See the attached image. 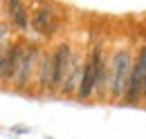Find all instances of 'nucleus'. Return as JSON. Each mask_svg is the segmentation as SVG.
<instances>
[{
	"mask_svg": "<svg viewBox=\"0 0 146 139\" xmlns=\"http://www.w3.org/2000/svg\"><path fill=\"white\" fill-rule=\"evenodd\" d=\"M2 34H5V29H2V27H0V38H2Z\"/></svg>",
	"mask_w": 146,
	"mask_h": 139,
	"instance_id": "9",
	"label": "nucleus"
},
{
	"mask_svg": "<svg viewBox=\"0 0 146 139\" xmlns=\"http://www.w3.org/2000/svg\"><path fill=\"white\" fill-rule=\"evenodd\" d=\"M101 79H104V63H101V50L94 47L92 50L90 61L86 63V70H83V76L79 81V97H90L92 90L97 85H101Z\"/></svg>",
	"mask_w": 146,
	"mask_h": 139,
	"instance_id": "1",
	"label": "nucleus"
},
{
	"mask_svg": "<svg viewBox=\"0 0 146 139\" xmlns=\"http://www.w3.org/2000/svg\"><path fill=\"white\" fill-rule=\"evenodd\" d=\"M43 68H40V83L43 85H47L50 83V70H52V58H43V63H40Z\"/></svg>",
	"mask_w": 146,
	"mask_h": 139,
	"instance_id": "8",
	"label": "nucleus"
},
{
	"mask_svg": "<svg viewBox=\"0 0 146 139\" xmlns=\"http://www.w3.org/2000/svg\"><path fill=\"white\" fill-rule=\"evenodd\" d=\"M34 58H36V47L29 45V50L23 47V54H20V61H18V70L14 74L16 83L18 85H25L27 79H29V72H32V65H34Z\"/></svg>",
	"mask_w": 146,
	"mask_h": 139,
	"instance_id": "4",
	"label": "nucleus"
},
{
	"mask_svg": "<svg viewBox=\"0 0 146 139\" xmlns=\"http://www.w3.org/2000/svg\"><path fill=\"white\" fill-rule=\"evenodd\" d=\"M128 52H119L112 58V94L126 92V72H128Z\"/></svg>",
	"mask_w": 146,
	"mask_h": 139,
	"instance_id": "3",
	"label": "nucleus"
},
{
	"mask_svg": "<svg viewBox=\"0 0 146 139\" xmlns=\"http://www.w3.org/2000/svg\"><path fill=\"white\" fill-rule=\"evenodd\" d=\"M135 74L139 76V83H142V92L146 94V47L139 52V56H137V63H135Z\"/></svg>",
	"mask_w": 146,
	"mask_h": 139,
	"instance_id": "7",
	"label": "nucleus"
},
{
	"mask_svg": "<svg viewBox=\"0 0 146 139\" xmlns=\"http://www.w3.org/2000/svg\"><path fill=\"white\" fill-rule=\"evenodd\" d=\"M9 2V16H11V23L18 27V29H27L29 23H27V14H25V7L20 0H7Z\"/></svg>",
	"mask_w": 146,
	"mask_h": 139,
	"instance_id": "6",
	"label": "nucleus"
},
{
	"mask_svg": "<svg viewBox=\"0 0 146 139\" xmlns=\"http://www.w3.org/2000/svg\"><path fill=\"white\" fill-rule=\"evenodd\" d=\"M34 29H36L38 34H52L56 27V20H54V14H52V9L50 7H40L36 9V14H34Z\"/></svg>",
	"mask_w": 146,
	"mask_h": 139,
	"instance_id": "5",
	"label": "nucleus"
},
{
	"mask_svg": "<svg viewBox=\"0 0 146 139\" xmlns=\"http://www.w3.org/2000/svg\"><path fill=\"white\" fill-rule=\"evenodd\" d=\"M68 65H70V47L68 45H58L54 56H52V70H50V85L52 87L61 85Z\"/></svg>",
	"mask_w": 146,
	"mask_h": 139,
	"instance_id": "2",
	"label": "nucleus"
}]
</instances>
